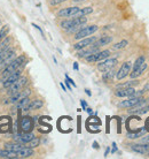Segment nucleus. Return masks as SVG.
I'll return each instance as SVG.
<instances>
[{
  "mask_svg": "<svg viewBox=\"0 0 149 159\" xmlns=\"http://www.w3.org/2000/svg\"><path fill=\"white\" fill-rule=\"evenodd\" d=\"M16 57V51L15 48L11 46V48H8L7 50H5V51L0 52V64L5 61V60L9 59V58H15Z\"/></svg>",
  "mask_w": 149,
  "mask_h": 159,
  "instance_id": "a211bd4d",
  "label": "nucleus"
},
{
  "mask_svg": "<svg viewBox=\"0 0 149 159\" xmlns=\"http://www.w3.org/2000/svg\"><path fill=\"white\" fill-rule=\"evenodd\" d=\"M8 31H9V28H8V25H5V27H2V28H1V30H0V42L4 39L5 37L7 36Z\"/></svg>",
  "mask_w": 149,
  "mask_h": 159,
  "instance_id": "7c9ffc66",
  "label": "nucleus"
},
{
  "mask_svg": "<svg viewBox=\"0 0 149 159\" xmlns=\"http://www.w3.org/2000/svg\"><path fill=\"white\" fill-rule=\"evenodd\" d=\"M64 82H66V84H67V87H68V89H69V91H71V84L69 83V82H68L67 80H66Z\"/></svg>",
  "mask_w": 149,
  "mask_h": 159,
  "instance_id": "58836bf2",
  "label": "nucleus"
},
{
  "mask_svg": "<svg viewBox=\"0 0 149 159\" xmlns=\"http://www.w3.org/2000/svg\"><path fill=\"white\" fill-rule=\"evenodd\" d=\"M79 9H80V7H78V6H72V7L62 8L61 11L57 12V16H59V17H62V19L74 17L76 14L79 12Z\"/></svg>",
  "mask_w": 149,
  "mask_h": 159,
  "instance_id": "9d476101",
  "label": "nucleus"
},
{
  "mask_svg": "<svg viewBox=\"0 0 149 159\" xmlns=\"http://www.w3.org/2000/svg\"><path fill=\"white\" fill-rule=\"evenodd\" d=\"M135 91H137V90H135L133 87L121 88V89H116L115 96H116V97H119V98H129V97H134Z\"/></svg>",
  "mask_w": 149,
  "mask_h": 159,
  "instance_id": "f8f14e48",
  "label": "nucleus"
},
{
  "mask_svg": "<svg viewBox=\"0 0 149 159\" xmlns=\"http://www.w3.org/2000/svg\"><path fill=\"white\" fill-rule=\"evenodd\" d=\"M85 111L88 113V114H93V111H92V108H90V107H86V110Z\"/></svg>",
  "mask_w": 149,
  "mask_h": 159,
  "instance_id": "4c0bfd02",
  "label": "nucleus"
},
{
  "mask_svg": "<svg viewBox=\"0 0 149 159\" xmlns=\"http://www.w3.org/2000/svg\"><path fill=\"white\" fill-rule=\"evenodd\" d=\"M113 37L111 36H102L101 38H99L92 44V46H95V48H102V46H106V45H109L111 42H113Z\"/></svg>",
  "mask_w": 149,
  "mask_h": 159,
  "instance_id": "6ab92c4d",
  "label": "nucleus"
},
{
  "mask_svg": "<svg viewBox=\"0 0 149 159\" xmlns=\"http://www.w3.org/2000/svg\"><path fill=\"white\" fill-rule=\"evenodd\" d=\"M110 57V51L109 50H103V51H98L93 53V54H91V56L86 57L85 59H86L87 62H99V61H102V60L107 59V58H109Z\"/></svg>",
  "mask_w": 149,
  "mask_h": 159,
  "instance_id": "0eeeda50",
  "label": "nucleus"
},
{
  "mask_svg": "<svg viewBox=\"0 0 149 159\" xmlns=\"http://www.w3.org/2000/svg\"><path fill=\"white\" fill-rule=\"evenodd\" d=\"M141 143H145V144H149V135H143V136H142Z\"/></svg>",
  "mask_w": 149,
  "mask_h": 159,
  "instance_id": "473e14b6",
  "label": "nucleus"
},
{
  "mask_svg": "<svg viewBox=\"0 0 149 159\" xmlns=\"http://www.w3.org/2000/svg\"><path fill=\"white\" fill-rule=\"evenodd\" d=\"M142 99V97H129L126 100H122L121 103L118 104V107L119 108H131L133 107L135 104H138L140 100Z\"/></svg>",
  "mask_w": 149,
  "mask_h": 159,
  "instance_id": "4468645a",
  "label": "nucleus"
},
{
  "mask_svg": "<svg viewBox=\"0 0 149 159\" xmlns=\"http://www.w3.org/2000/svg\"><path fill=\"white\" fill-rule=\"evenodd\" d=\"M92 12H93V8H92V7L80 8V9H79V12L76 14V16H74V17H82V16H86V15H88V14H91Z\"/></svg>",
  "mask_w": 149,
  "mask_h": 159,
  "instance_id": "bb28decb",
  "label": "nucleus"
},
{
  "mask_svg": "<svg viewBox=\"0 0 149 159\" xmlns=\"http://www.w3.org/2000/svg\"><path fill=\"white\" fill-rule=\"evenodd\" d=\"M0 27H1V20H0Z\"/></svg>",
  "mask_w": 149,
  "mask_h": 159,
  "instance_id": "de8ad7c7",
  "label": "nucleus"
},
{
  "mask_svg": "<svg viewBox=\"0 0 149 159\" xmlns=\"http://www.w3.org/2000/svg\"><path fill=\"white\" fill-rule=\"evenodd\" d=\"M146 69H147V64H146V61L143 62V64L141 65V67H139L137 69V70H133L132 73H130V76H131V79H138L139 76H141L142 74H143V72H145Z\"/></svg>",
  "mask_w": 149,
  "mask_h": 159,
  "instance_id": "b1692460",
  "label": "nucleus"
},
{
  "mask_svg": "<svg viewBox=\"0 0 149 159\" xmlns=\"http://www.w3.org/2000/svg\"><path fill=\"white\" fill-rule=\"evenodd\" d=\"M74 4H79V2H83V1H85V0H72Z\"/></svg>",
  "mask_w": 149,
  "mask_h": 159,
  "instance_id": "37998d69",
  "label": "nucleus"
},
{
  "mask_svg": "<svg viewBox=\"0 0 149 159\" xmlns=\"http://www.w3.org/2000/svg\"><path fill=\"white\" fill-rule=\"evenodd\" d=\"M39 143H40V139L39 137H33V139L29 142V147L30 148H32V149H35V148H37V147H39Z\"/></svg>",
  "mask_w": 149,
  "mask_h": 159,
  "instance_id": "c756f323",
  "label": "nucleus"
},
{
  "mask_svg": "<svg viewBox=\"0 0 149 159\" xmlns=\"http://www.w3.org/2000/svg\"><path fill=\"white\" fill-rule=\"evenodd\" d=\"M145 61H146L145 57H142V56L139 57V58L135 60V62H134V65H133V70H137L139 67H141V65L143 64ZM133 70H132V72H133Z\"/></svg>",
  "mask_w": 149,
  "mask_h": 159,
  "instance_id": "cd10ccee",
  "label": "nucleus"
},
{
  "mask_svg": "<svg viewBox=\"0 0 149 159\" xmlns=\"http://www.w3.org/2000/svg\"><path fill=\"white\" fill-rule=\"evenodd\" d=\"M60 85H61V88L63 89V91H67V89H66V87H64V84H63V83H60Z\"/></svg>",
  "mask_w": 149,
  "mask_h": 159,
  "instance_id": "a18cd8bd",
  "label": "nucleus"
},
{
  "mask_svg": "<svg viewBox=\"0 0 149 159\" xmlns=\"http://www.w3.org/2000/svg\"><path fill=\"white\" fill-rule=\"evenodd\" d=\"M16 153H17V156H19V158H29V157L33 156L35 152H33V149H32V148L23 145L19 151L16 152Z\"/></svg>",
  "mask_w": 149,
  "mask_h": 159,
  "instance_id": "aec40b11",
  "label": "nucleus"
},
{
  "mask_svg": "<svg viewBox=\"0 0 149 159\" xmlns=\"http://www.w3.org/2000/svg\"><path fill=\"white\" fill-rule=\"evenodd\" d=\"M33 127H35V121L31 116H23L20 121V128L22 133H29V131L33 130Z\"/></svg>",
  "mask_w": 149,
  "mask_h": 159,
  "instance_id": "1a4fd4ad",
  "label": "nucleus"
},
{
  "mask_svg": "<svg viewBox=\"0 0 149 159\" xmlns=\"http://www.w3.org/2000/svg\"><path fill=\"white\" fill-rule=\"evenodd\" d=\"M147 112H149V105H145L142 107H139L137 110H133V111H129V113L131 114H138V116H141V114H146Z\"/></svg>",
  "mask_w": 149,
  "mask_h": 159,
  "instance_id": "a878e982",
  "label": "nucleus"
},
{
  "mask_svg": "<svg viewBox=\"0 0 149 159\" xmlns=\"http://www.w3.org/2000/svg\"><path fill=\"white\" fill-rule=\"evenodd\" d=\"M117 151V145H116V143H113V150H111V153H115V152Z\"/></svg>",
  "mask_w": 149,
  "mask_h": 159,
  "instance_id": "c9c22d12",
  "label": "nucleus"
},
{
  "mask_svg": "<svg viewBox=\"0 0 149 159\" xmlns=\"http://www.w3.org/2000/svg\"><path fill=\"white\" fill-rule=\"evenodd\" d=\"M24 62H27L25 61V54H21V56L16 57L15 59L12 60L11 62H9V65H8L7 67L5 68L2 72L0 73L1 74V77H0V82H2L6 77H7L11 73H13L15 69H17V68L20 67V66H22V65L24 64Z\"/></svg>",
  "mask_w": 149,
  "mask_h": 159,
  "instance_id": "f03ea898",
  "label": "nucleus"
},
{
  "mask_svg": "<svg viewBox=\"0 0 149 159\" xmlns=\"http://www.w3.org/2000/svg\"><path fill=\"white\" fill-rule=\"evenodd\" d=\"M67 0H49V5L52 6H56V5H60L62 2H66Z\"/></svg>",
  "mask_w": 149,
  "mask_h": 159,
  "instance_id": "2f4dec72",
  "label": "nucleus"
},
{
  "mask_svg": "<svg viewBox=\"0 0 149 159\" xmlns=\"http://www.w3.org/2000/svg\"><path fill=\"white\" fill-rule=\"evenodd\" d=\"M25 65H27V62H24L22 66H20V67L17 68V69H15L13 73H11L9 75L6 77V79L2 81V85H4V88H6L7 89L9 85H12L14 82H15L16 80L19 79L21 75H22V73H23L24 70V67H25Z\"/></svg>",
  "mask_w": 149,
  "mask_h": 159,
  "instance_id": "20e7f679",
  "label": "nucleus"
},
{
  "mask_svg": "<svg viewBox=\"0 0 149 159\" xmlns=\"http://www.w3.org/2000/svg\"><path fill=\"white\" fill-rule=\"evenodd\" d=\"M115 76H116V70H115V67H114V68H111V69H109V70H107V72L103 73L102 80L108 83V82H111V81L114 80Z\"/></svg>",
  "mask_w": 149,
  "mask_h": 159,
  "instance_id": "5701e85b",
  "label": "nucleus"
},
{
  "mask_svg": "<svg viewBox=\"0 0 149 159\" xmlns=\"http://www.w3.org/2000/svg\"><path fill=\"white\" fill-rule=\"evenodd\" d=\"M146 128L141 127L139 131H135V133H127V137L130 139H139V137H142L143 135H146Z\"/></svg>",
  "mask_w": 149,
  "mask_h": 159,
  "instance_id": "393cba45",
  "label": "nucleus"
},
{
  "mask_svg": "<svg viewBox=\"0 0 149 159\" xmlns=\"http://www.w3.org/2000/svg\"><path fill=\"white\" fill-rule=\"evenodd\" d=\"M131 150L139 155H148L149 153V144L145 143H138L131 145Z\"/></svg>",
  "mask_w": 149,
  "mask_h": 159,
  "instance_id": "2eb2a0df",
  "label": "nucleus"
},
{
  "mask_svg": "<svg viewBox=\"0 0 149 159\" xmlns=\"http://www.w3.org/2000/svg\"><path fill=\"white\" fill-rule=\"evenodd\" d=\"M43 106H44V102L41 99H33V100H30V103L23 108V111H25V112L35 111V110L41 108Z\"/></svg>",
  "mask_w": 149,
  "mask_h": 159,
  "instance_id": "f3484780",
  "label": "nucleus"
},
{
  "mask_svg": "<svg viewBox=\"0 0 149 159\" xmlns=\"http://www.w3.org/2000/svg\"><path fill=\"white\" fill-rule=\"evenodd\" d=\"M66 80H67L68 82H69V83H70L71 85H72V87H74V88L77 87V85H76V83H74V80H71L70 77H69V76L67 75V74H66Z\"/></svg>",
  "mask_w": 149,
  "mask_h": 159,
  "instance_id": "72a5a7b5",
  "label": "nucleus"
},
{
  "mask_svg": "<svg viewBox=\"0 0 149 159\" xmlns=\"http://www.w3.org/2000/svg\"><path fill=\"white\" fill-rule=\"evenodd\" d=\"M23 145H25V144H20V143H17V142H14V141H13V142H7V143L4 144L5 150L13 151V152H17Z\"/></svg>",
  "mask_w": 149,
  "mask_h": 159,
  "instance_id": "412c9836",
  "label": "nucleus"
},
{
  "mask_svg": "<svg viewBox=\"0 0 149 159\" xmlns=\"http://www.w3.org/2000/svg\"><path fill=\"white\" fill-rule=\"evenodd\" d=\"M78 62H74V70H78Z\"/></svg>",
  "mask_w": 149,
  "mask_h": 159,
  "instance_id": "ea45409f",
  "label": "nucleus"
},
{
  "mask_svg": "<svg viewBox=\"0 0 149 159\" xmlns=\"http://www.w3.org/2000/svg\"><path fill=\"white\" fill-rule=\"evenodd\" d=\"M93 148H94V149H99V144H98V142H94V143H93Z\"/></svg>",
  "mask_w": 149,
  "mask_h": 159,
  "instance_id": "79ce46f5",
  "label": "nucleus"
},
{
  "mask_svg": "<svg viewBox=\"0 0 149 159\" xmlns=\"http://www.w3.org/2000/svg\"><path fill=\"white\" fill-rule=\"evenodd\" d=\"M28 77L27 76H22L21 75L19 79L16 80L15 82L12 84V85H9V87L7 88V92L8 95H13L14 92L16 91H20V90H22V89H24L25 88V85L28 84Z\"/></svg>",
  "mask_w": 149,
  "mask_h": 159,
  "instance_id": "39448f33",
  "label": "nucleus"
},
{
  "mask_svg": "<svg viewBox=\"0 0 149 159\" xmlns=\"http://www.w3.org/2000/svg\"><path fill=\"white\" fill-rule=\"evenodd\" d=\"M87 22V17L82 16V17H69L61 21L60 27L66 30L68 34H76L79 29H82Z\"/></svg>",
  "mask_w": 149,
  "mask_h": 159,
  "instance_id": "f257e3e1",
  "label": "nucleus"
},
{
  "mask_svg": "<svg viewBox=\"0 0 149 159\" xmlns=\"http://www.w3.org/2000/svg\"><path fill=\"white\" fill-rule=\"evenodd\" d=\"M99 30V27L95 25V24H92V25H87V27H83L82 29H79L78 31L74 34V39L79 40L83 39V38H86V37L93 35L94 32H96Z\"/></svg>",
  "mask_w": 149,
  "mask_h": 159,
  "instance_id": "7ed1b4c3",
  "label": "nucleus"
},
{
  "mask_svg": "<svg viewBox=\"0 0 149 159\" xmlns=\"http://www.w3.org/2000/svg\"><path fill=\"white\" fill-rule=\"evenodd\" d=\"M131 68H132V62L131 61H126L121 66V68L118 69V72H116V79L118 81L125 79L126 76L129 75L130 72H131Z\"/></svg>",
  "mask_w": 149,
  "mask_h": 159,
  "instance_id": "9b49d317",
  "label": "nucleus"
},
{
  "mask_svg": "<svg viewBox=\"0 0 149 159\" xmlns=\"http://www.w3.org/2000/svg\"><path fill=\"white\" fill-rule=\"evenodd\" d=\"M100 51V48H95V46H88V48H82V50H78L77 52V57L78 58H86V57L91 56V54H93L95 52Z\"/></svg>",
  "mask_w": 149,
  "mask_h": 159,
  "instance_id": "dca6fc26",
  "label": "nucleus"
},
{
  "mask_svg": "<svg viewBox=\"0 0 149 159\" xmlns=\"http://www.w3.org/2000/svg\"><path fill=\"white\" fill-rule=\"evenodd\" d=\"M148 156H149V153H148Z\"/></svg>",
  "mask_w": 149,
  "mask_h": 159,
  "instance_id": "09e8293b",
  "label": "nucleus"
},
{
  "mask_svg": "<svg viewBox=\"0 0 149 159\" xmlns=\"http://www.w3.org/2000/svg\"><path fill=\"white\" fill-rule=\"evenodd\" d=\"M118 64V60L116 58H107V59L102 60L101 62L98 65V70L101 73H104L109 70L111 68H114Z\"/></svg>",
  "mask_w": 149,
  "mask_h": 159,
  "instance_id": "6e6552de",
  "label": "nucleus"
},
{
  "mask_svg": "<svg viewBox=\"0 0 149 159\" xmlns=\"http://www.w3.org/2000/svg\"><path fill=\"white\" fill-rule=\"evenodd\" d=\"M32 25H33V27H35L36 29H38V30L40 31V34H41V35H44V34H43V30L40 29V27H38V25H37V24H35V23H32Z\"/></svg>",
  "mask_w": 149,
  "mask_h": 159,
  "instance_id": "e433bc0d",
  "label": "nucleus"
},
{
  "mask_svg": "<svg viewBox=\"0 0 149 159\" xmlns=\"http://www.w3.org/2000/svg\"><path fill=\"white\" fill-rule=\"evenodd\" d=\"M1 155H2V150L0 149V158H1Z\"/></svg>",
  "mask_w": 149,
  "mask_h": 159,
  "instance_id": "49530a36",
  "label": "nucleus"
},
{
  "mask_svg": "<svg viewBox=\"0 0 149 159\" xmlns=\"http://www.w3.org/2000/svg\"><path fill=\"white\" fill-rule=\"evenodd\" d=\"M30 97H25V98H23V99H21V100H19L17 103H15V104H13L14 106H13V108H12V111L13 112H16L17 110H23L25 106H27L28 104L30 103Z\"/></svg>",
  "mask_w": 149,
  "mask_h": 159,
  "instance_id": "4be33fe9",
  "label": "nucleus"
},
{
  "mask_svg": "<svg viewBox=\"0 0 149 159\" xmlns=\"http://www.w3.org/2000/svg\"><path fill=\"white\" fill-rule=\"evenodd\" d=\"M95 40H96V37H94V36H91V37L88 36V37H86V38L79 39V42H77V43L74 45V48L76 51H78V50H82V48H88V46H91L92 44L94 43Z\"/></svg>",
  "mask_w": 149,
  "mask_h": 159,
  "instance_id": "ddd939ff",
  "label": "nucleus"
},
{
  "mask_svg": "<svg viewBox=\"0 0 149 159\" xmlns=\"http://www.w3.org/2000/svg\"><path fill=\"white\" fill-rule=\"evenodd\" d=\"M109 152H110V148L108 147V148H107L106 152H104V157H107V156H108V153H109Z\"/></svg>",
  "mask_w": 149,
  "mask_h": 159,
  "instance_id": "a19ab883",
  "label": "nucleus"
},
{
  "mask_svg": "<svg viewBox=\"0 0 149 159\" xmlns=\"http://www.w3.org/2000/svg\"><path fill=\"white\" fill-rule=\"evenodd\" d=\"M126 45H129V42H127V40H122V42H119V43L113 45V48H114V50H121V48H126Z\"/></svg>",
  "mask_w": 149,
  "mask_h": 159,
  "instance_id": "c85d7f7f",
  "label": "nucleus"
},
{
  "mask_svg": "<svg viewBox=\"0 0 149 159\" xmlns=\"http://www.w3.org/2000/svg\"><path fill=\"white\" fill-rule=\"evenodd\" d=\"M30 95H31V89H29V88L25 89V88H24V89H22L20 91H16V92H14L13 95H9V98H8V100L6 103L15 104V103H17L19 100L25 98V97H30Z\"/></svg>",
  "mask_w": 149,
  "mask_h": 159,
  "instance_id": "423d86ee",
  "label": "nucleus"
},
{
  "mask_svg": "<svg viewBox=\"0 0 149 159\" xmlns=\"http://www.w3.org/2000/svg\"><path fill=\"white\" fill-rule=\"evenodd\" d=\"M85 92H86V93H87L88 96H92V92H91L90 90H88V89H85Z\"/></svg>",
  "mask_w": 149,
  "mask_h": 159,
  "instance_id": "c03bdc74",
  "label": "nucleus"
},
{
  "mask_svg": "<svg viewBox=\"0 0 149 159\" xmlns=\"http://www.w3.org/2000/svg\"><path fill=\"white\" fill-rule=\"evenodd\" d=\"M80 104H82V107H83V110H86V107H87V104H86V102L85 100H80Z\"/></svg>",
  "mask_w": 149,
  "mask_h": 159,
  "instance_id": "f704fd0d",
  "label": "nucleus"
}]
</instances>
